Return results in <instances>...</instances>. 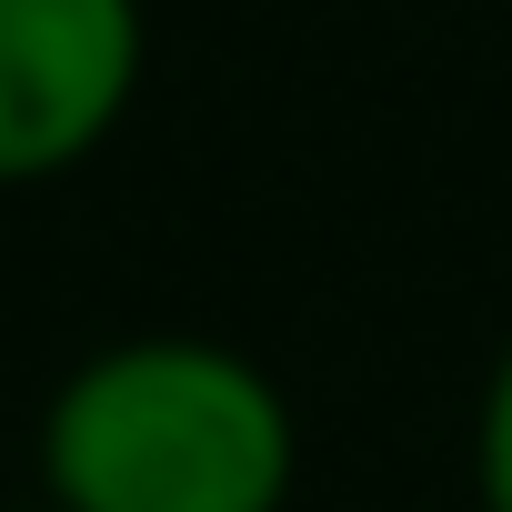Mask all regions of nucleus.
Returning <instances> with one entry per match:
<instances>
[{
    "mask_svg": "<svg viewBox=\"0 0 512 512\" xmlns=\"http://www.w3.org/2000/svg\"><path fill=\"white\" fill-rule=\"evenodd\" d=\"M472 492H482V512H512V332H502L482 402H472Z\"/></svg>",
    "mask_w": 512,
    "mask_h": 512,
    "instance_id": "obj_3",
    "label": "nucleus"
},
{
    "mask_svg": "<svg viewBox=\"0 0 512 512\" xmlns=\"http://www.w3.org/2000/svg\"><path fill=\"white\" fill-rule=\"evenodd\" d=\"M141 0H0V191L81 171L141 101Z\"/></svg>",
    "mask_w": 512,
    "mask_h": 512,
    "instance_id": "obj_2",
    "label": "nucleus"
},
{
    "mask_svg": "<svg viewBox=\"0 0 512 512\" xmlns=\"http://www.w3.org/2000/svg\"><path fill=\"white\" fill-rule=\"evenodd\" d=\"M302 482L292 392L201 332H131L41 402L51 512H282Z\"/></svg>",
    "mask_w": 512,
    "mask_h": 512,
    "instance_id": "obj_1",
    "label": "nucleus"
}]
</instances>
